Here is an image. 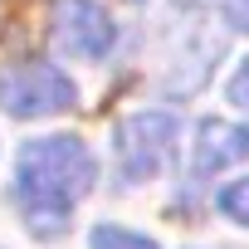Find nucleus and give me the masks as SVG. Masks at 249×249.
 Masks as SVG:
<instances>
[{
    "label": "nucleus",
    "mask_w": 249,
    "mask_h": 249,
    "mask_svg": "<svg viewBox=\"0 0 249 249\" xmlns=\"http://www.w3.org/2000/svg\"><path fill=\"white\" fill-rule=\"evenodd\" d=\"M98 161L78 137H35L15 157V205L30 234L54 239L69 230L73 205L93 191Z\"/></svg>",
    "instance_id": "nucleus-1"
},
{
    "label": "nucleus",
    "mask_w": 249,
    "mask_h": 249,
    "mask_svg": "<svg viewBox=\"0 0 249 249\" xmlns=\"http://www.w3.org/2000/svg\"><path fill=\"white\" fill-rule=\"evenodd\" d=\"M176 117L171 112H127L112 132V152H117V176L137 186V181H152L166 171L171 152H176Z\"/></svg>",
    "instance_id": "nucleus-2"
},
{
    "label": "nucleus",
    "mask_w": 249,
    "mask_h": 249,
    "mask_svg": "<svg viewBox=\"0 0 249 249\" xmlns=\"http://www.w3.org/2000/svg\"><path fill=\"white\" fill-rule=\"evenodd\" d=\"M171 73H166V93H196L215 64H220V30L205 10L196 5H171Z\"/></svg>",
    "instance_id": "nucleus-3"
},
{
    "label": "nucleus",
    "mask_w": 249,
    "mask_h": 249,
    "mask_svg": "<svg viewBox=\"0 0 249 249\" xmlns=\"http://www.w3.org/2000/svg\"><path fill=\"white\" fill-rule=\"evenodd\" d=\"M78 88L64 69L54 64H39V59H25V64H5L0 69V112L10 117H54L64 107H73Z\"/></svg>",
    "instance_id": "nucleus-4"
},
{
    "label": "nucleus",
    "mask_w": 249,
    "mask_h": 249,
    "mask_svg": "<svg viewBox=\"0 0 249 249\" xmlns=\"http://www.w3.org/2000/svg\"><path fill=\"white\" fill-rule=\"evenodd\" d=\"M49 35L69 59H107L117 44V25L98 0H49Z\"/></svg>",
    "instance_id": "nucleus-5"
},
{
    "label": "nucleus",
    "mask_w": 249,
    "mask_h": 249,
    "mask_svg": "<svg viewBox=\"0 0 249 249\" xmlns=\"http://www.w3.org/2000/svg\"><path fill=\"white\" fill-rule=\"evenodd\" d=\"M249 157V127L225 117H205L196 132V176H220L225 166Z\"/></svg>",
    "instance_id": "nucleus-6"
},
{
    "label": "nucleus",
    "mask_w": 249,
    "mask_h": 249,
    "mask_svg": "<svg viewBox=\"0 0 249 249\" xmlns=\"http://www.w3.org/2000/svg\"><path fill=\"white\" fill-rule=\"evenodd\" d=\"M88 249H161V244L137 234V230H122V225H98L88 234Z\"/></svg>",
    "instance_id": "nucleus-7"
},
{
    "label": "nucleus",
    "mask_w": 249,
    "mask_h": 249,
    "mask_svg": "<svg viewBox=\"0 0 249 249\" xmlns=\"http://www.w3.org/2000/svg\"><path fill=\"white\" fill-rule=\"evenodd\" d=\"M215 205H220V215H225V220H234V225H249V176L230 181V186L215 196Z\"/></svg>",
    "instance_id": "nucleus-8"
},
{
    "label": "nucleus",
    "mask_w": 249,
    "mask_h": 249,
    "mask_svg": "<svg viewBox=\"0 0 249 249\" xmlns=\"http://www.w3.org/2000/svg\"><path fill=\"white\" fill-rule=\"evenodd\" d=\"M225 93H230V103H234V107H244V112H249V59H244L234 73H230Z\"/></svg>",
    "instance_id": "nucleus-9"
},
{
    "label": "nucleus",
    "mask_w": 249,
    "mask_h": 249,
    "mask_svg": "<svg viewBox=\"0 0 249 249\" xmlns=\"http://www.w3.org/2000/svg\"><path fill=\"white\" fill-rule=\"evenodd\" d=\"M230 25L249 35V0H230Z\"/></svg>",
    "instance_id": "nucleus-10"
}]
</instances>
